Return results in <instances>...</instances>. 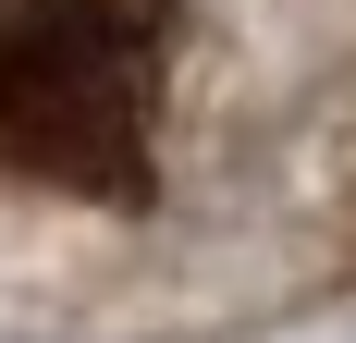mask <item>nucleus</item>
Instances as JSON below:
<instances>
[{
  "mask_svg": "<svg viewBox=\"0 0 356 343\" xmlns=\"http://www.w3.org/2000/svg\"><path fill=\"white\" fill-rule=\"evenodd\" d=\"M172 0H0V184L136 196Z\"/></svg>",
  "mask_w": 356,
  "mask_h": 343,
  "instance_id": "f257e3e1",
  "label": "nucleus"
}]
</instances>
